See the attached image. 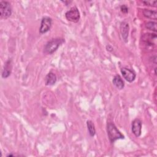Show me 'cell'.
<instances>
[{"instance_id": "cell-1", "label": "cell", "mask_w": 157, "mask_h": 157, "mask_svg": "<svg viewBox=\"0 0 157 157\" xmlns=\"http://www.w3.org/2000/svg\"><path fill=\"white\" fill-rule=\"evenodd\" d=\"M107 133L108 138L111 144L114 143L119 139H124V135L118 130L113 122H108L107 124Z\"/></svg>"}, {"instance_id": "cell-2", "label": "cell", "mask_w": 157, "mask_h": 157, "mask_svg": "<svg viewBox=\"0 0 157 157\" xmlns=\"http://www.w3.org/2000/svg\"><path fill=\"white\" fill-rule=\"evenodd\" d=\"M64 42L63 38L52 39L45 44L44 47V53L46 55H52Z\"/></svg>"}, {"instance_id": "cell-3", "label": "cell", "mask_w": 157, "mask_h": 157, "mask_svg": "<svg viewBox=\"0 0 157 157\" xmlns=\"http://www.w3.org/2000/svg\"><path fill=\"white\" fill-rule=\"evenodd\" d=\"M12 13V8L10 3L7 1H0V15L3 19L10 17Z\"/></svg>"}, {"instance_id": "cell-4", "label": "cell", "mask_w": 157, "mask_h": 157, "mask_svg": "<svg viewBox=\"0 0 157 157\" xmlns=\"http://www.w3.org/2000/svg\"><path fill=\"white\" fill-rule=\"evenodd\" d=\"M65 17L69 21L77 23L80 18V13L78 8L75 6L71 7L65 13Z\"/></svg>"}, {"instance_id": "cell-5", "label": "cell", "mask_w": 157, "mask_h": 157, "mask_svg": "<svg viewBox=\"0 0 157 157\" xmlns=\"http://www.w3.org/2000/svg\"><path fill=\"white\" fill-rule=\"evenodd\" d=\"M52 25V19L49 17H44L40 22L39 28V33L41 34L47 33L51 28Z\"/></svg>"}, {"instance_id": "cell-6", "label": "cell", "mask_w": 157, "mask_h": 157, "mask_svg": "<svg viewBox=\"0 0 157 157\" xmlns=\"http://www.w3.org/2000/svg\"><path fill=\"white\" fill-rule=\"evenodd\" d=\"M121 73L123 75V77L128 82L131 83L134 81L136 77V72L129 68L127 67H122L121 68Z\"/></svg>"}, {"instance_id": "cell-7", "label": "cell", "mask_w": 157, "mask_h": 157, "mask_svg": "<svg viewBox=\"0 0 157 157\" xmlns=\"http://www.w3.org/2000/svg\"><path fill=\"white\" fill-rule=\"evenodd\" d=\"M142 126V121L139 118H136L132 121L131 131L133 134L137 137H139L141 135Z\"/></svg>"}, {"instance_id": "cell-8", "label": "cell", "mask_w": 157, "mask_h": 157, "mask_svg": "<svg viewBox=\"0 0 157 157\" xmlns=\"http://www.w3.org/2000/svg\"><path fill=\"white\" fill-rule=\"evenodd\" d=\"M120 34L123 39V40L126 43L128 40V39L129 32V23L127 21H123L120 23Z\"/></svg>"}, {"instance_id": "cell-9", "label": "cell", "mask_w": 157, "mask_h": 157, "mask_svg": "<svg viewBox=\"0 0 157 157\" xmlns=\"http://www.w3.org/2000/svg\"><path fill=\"white\" fill-rule=\"evenodd\" d=\"M12 70V60L11 59H9L4 63L3 69L2 71V77L3 78H8L11 74Z\"/></svg>"}, {"instance_id": "cell-10", "label": "cell", "mask_w": 157, "mask_h": 157, "mask_svg": "<svg viewBox=\"0 0 157 157\" xmlns=\"http://www.w3.org/2000/svg\"><path fill=\"white\" fill-rule=\"evenodd\" d=\"M44 81L46 85L52 86L56 83L57 81V77L54 72L50 71L46 75Z\"/></svg>"}, {"instance_id": "cell-11", "label": "cell", "mask_w": 157, "mask_h": 157, "mask_svg": "<svg viewBox=\"0 0 157 157\" xmlns=\"http://www.w3.org/2000/svg\"><path fill=\"white\" fill-rule=\"evenodd\" d=\"M112 83L118 90H122L124 87V82L121 77L118 74H117L113 77Z\"/></svg>"}, {"instance_id": "cell-12", "label": "cell", "mask_w": 157, "mask_h": 157, "mask_svg": "<svg viewBox=\"0 0 157 157\" xmlns=\"http://www.w3.org/2000/svg\"><path fill=\"white\" fill-rule=\"evenodd\" d=\"M144 16L147 18L152 19L156 20L157 19V13L156 10H150V9H144L143 10Z\"/></svg>"}, {"instance_id": "cell-13", "label": "cell", "mask_w": 157, "mask_h": 157, "mask_svg": "<svg viewBox=\"0 0 157 157\" xmlns=\"http://www.w3.org/2000/svg\"><path fill=\"white\" fill-rule=\"evenodd\" d=\"M86 126L90 137H94L96 134V128L93 122L91 120H87Z\"/></svg>"}, {"instance_id": "cell-14", "label": "cell", "mask_w": 157, "mask_h": 157, "mask_svg": "<svg viewBox=\"0 0 157 157\" xmlns=\"http://www.w3.org/2000/svg\"><path fill=\"white\" fill-rule=\"evenodd\" d=\"M155 36H156V34H150V33L145 34L144 36V40L146 42V44L152 45L154 43L153 42V40H156V37L153 38V37H154ZM154 44H155V43H154Z\"/></svg>"}, {"instance_id": "cell-15", "label": "cell", "mask_w": 157, "mask_h": 157, "mask_svg": "<svg viewBox=\"0 0 157 157\" xmlns=\"http://www.w3.org/2000/svg\"><path fill=\"white\" fill-rule=\"evenodd\" d=\"M157 23L156 21H150L146 23L145 24V28L150 31H152L153 32L157 31Z\"/></svg>"}, {"instance_id": "cell-16", "label": "cell", "mask_w": 157, "mask_h": 157, "mask_svg": "<svg viewBox=\"0 0 157 157\" xmlns=\"http://www.w3.org/2000/svg\"><path fill=\"white\" fill-rule=\"evenodd\" d=\"M142 2L145 6H148L151 7H156V4H157L156 1H143Z\"/></svg>"}, {"instance_id": "cell-17", "label": "cell", "mask_w": 157, "mask_h": 157, "mask_svg": "<svg viewBox=\"0 0 157 157\" xmlns=\"http://www.w3.org/2000/svg\"><path fill=\"white\" fill-rule=\"evenodd\" d=\"M120 10L122 13L126 14V13H128L129 9H128V7L126 4H123L120 6Z\"/></svg>"}, {"instance_id": "cell-18", "label": "cell", "mask_w": 157, "mask_h": 157, "mask_svg": "<svg viewBox=\"0 0 157 157\" xmlns=\"http://www.w3.org/2000/svg\"><path fill=\"white\" fill-rule=\"evenodd\" d=\"M108 47H106V48H107V51H109V52H112L113 50V47L112 46H110V45H107Z\"/></svg>"}]
</instances>
